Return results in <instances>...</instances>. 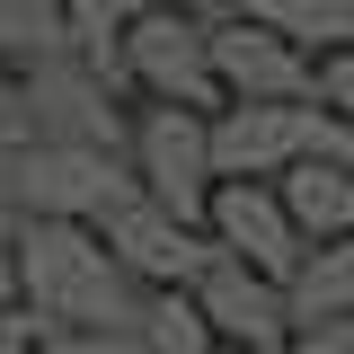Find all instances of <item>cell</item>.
<instances>
[{"label":"cell","instance_id":"6da1fadb","mask_svg":"<svg viewBox=\"0 0 354 354\" xmlns=\"http://www.w3.org/2000/svg\"><path fill=\"white\" fill-rule=\"evenodd\" d=\"M18 310L36 337H133L151 292H133L80 221H18Z\"/></svg>","mask_w":354,"mask_h":354},{"label":"cell","instance_id":"7a4b0ae2","mask_svg":"<svg viewBox=\"0 0 354 354\" xmlns=\"http://www.w3.org/2000/svg\"><path fill=\"white\" fill-rule=\"evenodd\" d=\"M124 169H133V186H142L151 213H169L177 230H204V195H213L204 115H186V106H133V124H124Z\"/></svg>","mask_w":354,"mask_h":354},{"label":"cell","instance_id":"3957f363","mask_svg":"<svg viewBox=\"0 0 354 354\" xmlns=\"http://www.w3.org/2000/svg\"><path fill=\"white\" fill-rule=\"evenodd\" d=\"M27 97V151H88V160H124V124L133 106L106 97L71 53H44L36 71L18 80Z\"/></svg>","mask_w":354,"mask_h":354},{"label":"cell","instance_id":"277c9868","mask_svg":"<svg viewBox=\"0 0 354 354\" xmlns=\"http://www.w3.org/2000/svg\"><path fill=\"white\" fill-rule=\"evenodd\" d=\"M124 88L142 106H186V115H213V27L204 18H169V9H142L124 27Z\"/></svg>","mask_w":354,"mask_h":354},{"label":"cell","instance_id":"5b68a950","mask_svg":"<svg viewBox=\"0 0 354 354\" xmlns=\"http://www.w3.org/2000/svg\"><path fill=\"white\" fill-rule=\"evenodd\" d=\"M319 142V106H213L204 115V160L213 186H274L283 169H301Z\"/></svg>","mask_w":354,"mask_h":354},{"label":"cell","instance_id":"8992f818","mask_svg":"<svg viewBox=\"0 0 354 354\" xmlns=\"http://www.w3.org/2000/svg\"><path fill=\"white\" fill-rule=\"evenodd\" d=\"M133 169L124 160H88V151H18V221H80L97 230L106 213H124Z\"/></svg>","mask_w":354,"mask_h":354},{"label":"cell","instance_id":"52a82bcc","mask_svg":"<svg viewBox=\"0 0 354 354\" xmlns=\"http://www.w3.org/2000/svg\"><path fill=\"white\" fill-rule=\"evenodd\" d=\"M186 301H195V319H204V337H213L221 354H283V337H292L283 292H274L266 274H248V266H230L221 248L204 257V274L186 283Z\"/></svg>","mask_w":354,"mask_h":354},{"label":"cell","instance_id":"ba28073f","mask_svg":"<svg viewBox=\"0 0 354 354\" xmlns=\"http://www.w3.org/2000/svg\"><path fill=\"white\" fill-rule=\"evenodd\" d=\"M97 248L115 257V274H124L133 292H186V283L204 274V257H213V239H204V230H177V221L151 213L142 195H133L124 213L97 221Z\"/></svg>","mask_w":354,"mask_h":354},{"label":"cell","instance_id":"9c48e42d","mask_svg":"<svg viewBox=\"0 0 354 354\" xmlns=\"http://www.w3.org/2000/svg\"><path fill=\"white\" fill-rule=\"evenodd\" d=\"M213 88H221V106H310V62L283 36H266L257 18H221L213 27Z\"/></svg>","mask_w":354,"mask_h":354},{"label":"cell","instance_id":"30bf717a","mask_svg":"<svg viewBox=\"0 0 354 354\" xmlns=\"http://www.w3.org/2000/svg\"><path fill=\"white\" fill-rule=\"evenodd\" d=\"M204 239H213L230 266L266 274V283H283L292 257H301V239H292V221L274 204V186H213V195H204Z\"/></svg>","mask_w":354,"mask_h":354},{"label":"cell","instance_id":"8fae6325","mask_svg":"<svg viewBox=\"0 0 354 354\" xmlns=\"http://www.w3.org/2000/svg\"><path fill=\"white\" fill-rule=\"evenodd\" d=\"M274 204H283V221H292V239H301V248L354 239V177H346V169H319V160H301V169L274 177Z\"/></svg>","mask_w":354,"mask_h":354},{"label":"cell","instance_id":"7c38bea8","mask_svg":"<svg viewBox=\"0 0 354 354\" xmlns=\"http://www.w3.org/2000/svg\"><path fill=\"white\" fill-rule=\"evenodd\" d=\"M274 292H283V319H292V328H328V319H354V239L301 248V257H292V274H283Z\"/></svg>","mask_w":354,"mask_h":354},{"label":"cell","instance_id":"4fadbf2b","mask_svg":"<svg viewBox=\"0 0 354 354\" xmlns=\"http://www.w3.org/2000/svg\"><path fill=\"white\" fill-rule=\"evenodd\" d=\"M239 18H257L266 36H283L301 62H328L354 44V0H248Z\"/></svg>","mask_w":354,"mask_h":354},{"label":"cell","instance_id":"5bb4252c","mask_svg":"<svg viewBox=\"0 0 354 354\" xmlns=\"http://www.w3.org/2000/svg\"><path fill=\"white\" fill-rule=\"evenodd\" d=\"M44 53H62L53 0H0V80H27Z\"/></svg>","mask_w":354,"mask_h":354},{"label":"cell","instance_id":"9a60e30c","mask_svg":"<svg viewBox=\"0 0 354 354\" xmlns=\"http://www.w3.org/2000/svg\"><path fill=\"white\" fill-rule=\"evenodd\" d=\"M133 346H142V354H221L213 337H204V319H195L186 292H151L142 319H133Z\"/></svg>","mask_w":354,"mask_h":354},{"label":"cell","instance_id":"2e32d148","mask_svg":"<svg viewBox=\"0 0 354 354\" xmlns=\"http://www.w3.org/2000/svg\"><path fill=\"white\" fill-rule=\"evenodd\" d=\"M310 106L337 115V124H354V44L328 53V62H310Z\"/></svg>","mask_w":354,"mask_h":354},{"label":"cell","instance_id":"e0dca14e","mask_svg":"<svg viewBox=\"0 0 354 354\" xmlns=\"http://www.w3.org/2000/svg\"><path fill=\"white\" fill-rule=\"evenodd\" d=\"M283 354H354V319H328V328H292Z\"/></svg>","mask_w":354,"mask_h":354},{"label":"cell","instance_id":"ac0fdd59","mask_svg":"<svg viewBox=\"0 0 354 354\" xmlns=\"http://www.w3.org/2000/svg\"><path fill=\"white\" fill-rule=\"evenodd\" d=\"M36 354H142L133 337H36Z\"/></svg>","mask_w":354,"mask_h":354},{"label":"cell","instance_id":"d6986e66","mask_svg":"<svg viewBox=\"0 0 354 354\" xmlns=\"http://www.w3.org/2000/svg\"><path fill=\"white\" fill-rule=\"evenodd\" d=\"M142 9H169V18H204V27H221V18H239L248 0H142Z\"/></svg>","mask_w":354,"mask_h":354},{"label":"cell","instance_id":"ffe728a7","mask_svg":"<svg viewBox=\"0 0 354 354\" xmlns=\"http://www.w3.org/2000/svg\"><path fill=\"white\" fill-rule=\"evenodd\" d=\"M0 354H36V328H27V310H0Z\"/></svg>","mask_w":354,"mask_h":354},{"label":"cell","instance_id":"44dd1931","mask_svg":"<svg viewBox=\"0 0 354 354\" xmlns=\"http://www.w3.org/2000/svg\"><path fill=\"white\" fill-rule=\"evenodd\" d=\"M9 248H18V230L0 221V310H18V257H9Z\"/></svg>","mask_w":354,"mask_h":354}]
</instances>
